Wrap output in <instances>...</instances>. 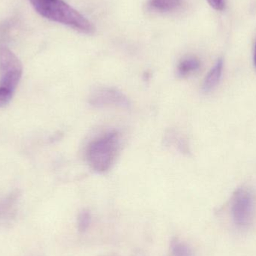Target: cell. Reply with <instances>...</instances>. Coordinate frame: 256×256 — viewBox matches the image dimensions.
<instances>
[{"mask_svg": "<svg viewBox=\"0 0 256 256\" xmlns=\"http://www.w3.org/2000/svg\"><path fill=\"white\" fill-rule=\"evenodd\" d=\"M44 18L68 26L85 34H92L94 26L85 16L62 0H28Z\"/></svg>", "mask_w": 256, "mask_h": 256, "instance_id": "6da1fadb", "label": "cell"}, {"mask_svg": "<svg viewBox=\"0 0 256 256\" xmlns=\"http://www.w3.org/2000/svg\"><path fill=\"white\" fill-rule=\"evenodd\" d=\"M120 147V135L117 131H110L94 138L87 147L88 165L98 173L109 171L116 160Z\"/></svg>", "mask_w": 256, "mask_h": 256, "instance_id": "7a4b0ae2", "label": "cell"}, {"mask_svg": "<svg viewBox=\"0 0 256 256\" xmlns=\"http://www.w3.org/2000/svg\"><path fill=\"white\" fill-rule=\"evenodd\" d=\"M22 66L8 48H0V108L8 104L20 80Z\"/></svg>", "mask_w": 256, "mask_h": 256, "instance_id": "3957f363", "label": "cell"}, {"mask_svg": "<svg viewBox=\"0 0 256 256\" xmlns=\"http://www.w3.org/2000/svg\"><path fill=\"white\" fill-rule=\"evenodd\" d=\"M255 200L250 190L240 188L234 194L232 202V214L234 224L244 228L249 226L254 220Z\"/></svg>", "mask_w": 256, "mask_h": 256, "instance_id": "277c9868", "label": "cell"}, {"mask_svg": "<svg viewBox=\"0 0 256 256\" xmlns=\"http://www.w3.org/2000/svg\"><path fill=\"white\" fill-rule=\"evenodd\" d=\"M88 103L96 108L117 106L129 108L130 102L122 92L114 87L102 86L93 90L88 98Z\"/></svg>", "mask_w": 256, "mask_h": 256, "instance_id": "5b68a950", "label": "cell"}, {"mask_svg": "<svg viewBox=\"0 0 256 256\" xmlns=\"http://www.w3.org/2000/svg\"><path fill=\"white\" fill-rule=\"evenodd\" d=\"M222 69H224V61L222 60H219L204 78L202 84V90L204 92H210L212 90H214L215 87L220 81Z\"/></svg>", "mask_w": 256, "mask_h": 256, "instance_id": "8992f818", "label": "cell"}, {"mask_svg": "<svg viewBox=\"0 0 256 256\" xmlns=\"http://www.w3.org/2000/svg\"><path fill=\"white\" fill-rule=\"evenodd\" d=\"M201 67V62L195 56L184 58L179 62L177 68V74L180 78H184L195 73Z\"/></svg>", "mask_w": 256, "mask_h": 256, "instance_id": "52a82bcc", "label": "cell"}, {"mask_svg": "<svg viewBox=\"0 0 256 256\" xmlns=\"http://www.w3.org/2000/svg\"><path fill=\"white\" fill-rule=\"evenodd\" d=\"M182 2V0H150L149 4L154 10L165 12L176 10Z\"/></svg>", "mask_w": 256, "mask_h": 256, "instance_id": "ba28073f", "label": "cell"}, {"mask_svg": "<svg viewBox=\"0 0 256 256\" xmlns=\"http://www.w3.org/2000/svg\"><path fill=\"white\" fill-rule=\"evenodd\" d=\"M172 256H194L192 250L186 244L174 238L171 242Z\"/></svg>", "mask_w": 256, "mask_h": 256, "instance_id": "9c48e42d", "label": "cell"}, {"mask_svg": "<svg viewBox=\"0 0 256 256\" xmlns=\"http://www.w3.org/2000/svg\"><path fill=\"white\" fill-rule=\"evenodd\" d=\"M91 222L92 214L90 210H81L78 218V228L80 232H86L90 228Z\"/></svg>", "mask_w": 256, "mask_h": 256, "instance_id": "30bf717a", "label": "cell"}, {"mask_svg": "<svg viewBox=\"0 0 256 256\" xmlns=\"http://www.w3.org/2000/svg\"><path fill=\"white\" fill-rule=\"evenodd\" d=\"M254 64H255V66L256 68V45L255 48V52H254Z\"/></svg>", "mask_w": 256, "mask_h": 256, "instance_id": "8fae6325", "label": "cell"}, {"mask_svg": "<svg viewBox=\"0 0 256 256\" xmlns=\"http://www.w3.org/2000/svg\"><path fill=\"white\" fill-rule=\"evenodd\" d=\"M100 256H118V255H116V254H106V255H103Z\"/></svg>", "mask_w": 256, "mask_h": 256, "instance_id": "7c38bea8", "label": "cell"}]
</instances>
